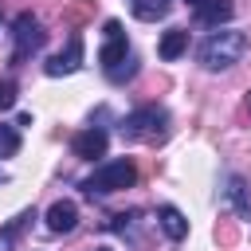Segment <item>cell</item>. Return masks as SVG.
Segmentation results:
<instances>
[{"label":"cell","mask_w":251,"mask_h":251,"mask_svg":"<svg viewBox=\"0 0 251 251\" xmlns=\"http://www.w3.org/2000/svg\"><path fill=\"white\" fill-rule=\"evenodd\" d=\"M247 47H251L247 31H239V27H216V31H208L200 39L196 59H200L204 71H227V67H235L247 55Z\"/></svg>","instance_id":"cell-1"},{"label":"cell","mask_w":251,"mask_h":251,"mask_svg":"<svg viewBox=\"0 0 251 251\" xmlns=\"http://www.w3.org/2000/svg\"><path fill=\"white\" fill-rule=\"evenodd\" d=\"M98 63H102V75L114 86H126L137 75V55L129 51V39H126V31H122L118 20H106V43L98 51Z\"/></svg>","instance_id":"cell-2"},{"label":"cell","mask_w":251,"mask_h":251,"mask_svg":"<svg viewBox=\"0 0 251 251\" xmlns=\"http://www.w3.org/2000/svg\"><path fill=\"white\" fill-rule=\"evenodd\" d=\"M133 180H137V165L129 157H114V161H102L90 176H82L78 188L86 196H114L122 188H133Z\"/></svg>","instance_id":"cell-3"},{"label":"cell","mask_w":251,"mask_h":251,"mask_svg":"<svg viewBox=\"0 0 251 251\" xmlns=\"http://www.w3.org/2000/svg\"><path fill=\"white\" fill-rule=\"evenodd\" d=\"M122 141H165L169 137V110L165 106H137L118 122Z\"/></svg>","instance_id":"cell-4"},{"label":"cell","mask_w":251,"mask_h":251,"mask_svg":"<svg viewBox=\"0 0 251 251\" xmlns=\"http://www.w3.org/2000/svg\"><path fill=\"white\" fill-rule=\"evenodd\" d=\"M43 39H47L43 24H39L31 12H20L16 24H12V67H20L27 55H35V51L43 47Z\"/></svg>","instance_id":"cell-5"},{"label":"cell","mask_w":251,"mask_h":251,"mask_svg":"<svg viewBox=\"0 0 251 251\" xmlns=\"http://www.w3.org/2000/svg\"><path fill=\"white\" fill-rule=\"evenodd\" d=\"M106 145H110V133H106L102 126H86V129H78V133L71 137V153L82 157V161L106 157Z\"/></svg>","instance_id":"cell-6"},{"label":"cell","mask_w":251,"mask_h":251,"mask_svg":"<svg viewBox=\"0 0 251 251\" xmlns=\"http://www.w3.org/2000/svg\"><path fill=\"white\" fill-rule=\"evenodd\" d=\"M82 67V35H71L67 39V47L59 51V55H51L47 63H43V71L51 75V78H63V75H75Z\"/></svg>","instance_id":"cell-7"},{"label":"cell","mask_w":251,"mask_h":251,"mask_svg":"<svg viewBox=\"0 0 251 251\" xmlns=\"http://www.w3.org/2000/svg\"><path fill=\"white\" fill-rule=\"evenodd\" d=\"M184 4L192 8V16H196L200 27H220V24H227L235 16L231 0H184Z\"/></svg>","instance_id":"cell-8"},{"label":"cell","mask_w":251,"mask_h":251,"mask_svg":"<svg viewBox=\"0 0 251 251\" xmlns=\"http://www.w3.org/2000/svg\"><path fill=\"white\" fill-rule=\"evenodd\" d=\"M47 227H51L55 235L75 231V227H78V204H75V200H55V204L47 208Z\"/></svg>","instance_id":"cell-9"},{"label":"cell","mask_w":251,"mask_h":251,"mask_svg":"<svg viewBox=\"0 0 251 251\" xmlns=\"http://www.w3.org/2000/svg\"><path fill=\"white\" fill-rule=\"evenodd\" d=\"M224 184H227V188H224V200H227L243 220H251V188H247V180H243L239 173H227Z\"/></svg>","instance_id":"cell-10"},{"label":"cell","mask_w":251,"mask_h":251,"mask_svg":"<svg viewBox=\"0 0 251 251\" xmlns=\"http://www.w3.org/2000/svg\"><path fill=\"white\" fill-rule=\"evenodd\" d=\"M157 227H161L173 243H180V239L188 235V220H184V212L173 208V204H161V208H157Z\"/></svg>","instance_id":"cell-11"},{"label":"cell","mask_w":251,"mask_h":251,"mask_svg":"<svg viewBox=\"0 0 251 251\" xmlns=\"http://www.w3.org/2000/svg\"><path fill=\"white\" fill-rule=\"evenodd\" d=\"M184 51H188V31H184V27H169V31L161 35V43H157V55H161L165 63L180 59Z\"/></svg>","instance_id":"cell-12"},{"label":"cell","mask_w":251,"mask_h":251,"mask_svg":"<svg viewBox=\"0 0 251 251\" xmlns=\"http://www.w3.org/2000/svg\"><path fill=\"white\" fill-rule=\"evenodd\" d=\"M35 220V208H27V212H20L16 220H8L4 227H0V251H16V239L24 235V227Z\"/></svg>","instance_id":"cell-13"},{"label":"cell","mask_w":251,"mask_h":251,"mask_svg":"<svg viewBox=\"0 0 251 251\" xmlns=\"http://www.w3.org/2000/svg\"><path fill=\"white\" fill-rule=\"evenodd\" d=\"M169 8H173V0H133V16H137V20H145V24L165 20V16H169Z\"/></svg>","instance_id":"cell-14"},{"label":"cell","mask_w":251,"mask_h":251,"mask_svg":"<svg viewBox=\"0 0 251 251\" xmlns=\"http://www.w3.org/2000/svg\"><path fill=\"white\" fill-rule=\"evenodd\" d=\"M16 149H20V129L8 126V122H0V157H12Z\"/></svg>","instance_id":"cell-15"},{"label":"cell","mask_w":251,"mask_h":251,"mask_svg":"<svg viewBox=\"0 0 251 251\" xmlns=\"http://www.w3.org/2000/svg\"><path fill=\"white\" fill-rule=\"evenodd\" d=\"M16 102H20V86H16V78H0V114L12 110Z\"/></svg>","instance_id":"cell-16"},{"label":"cell","mask_w":251,"mask_h":251,"mask_svg":"<svg viewBox=\"0 0 251 251\" xmlns=\"http://www.w3.org/2000/svg\"><path fill=\"white\" fill-rule=\"evenodd\" d=\"M94 251H114V247H94Z\"/></svg>","instance_id":"cell-17"},{"label":"cell","mask_w":251,"mask_h":251,"mask_svg":"<svg viewBox=\"0 0 251 251\" xmlns=\"http://www.w3.org/2000/svg\"><path fill=\"white\" fill-rule=\"evenodd\" d=\"M247 106H251V94H247Z\"/></svg>","instance_id":"cell-18"}]
</instances>
